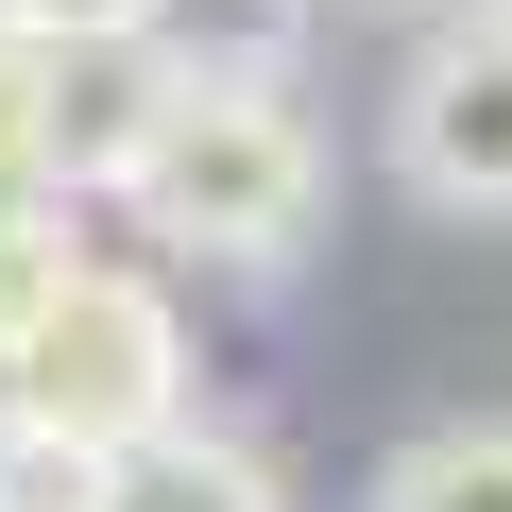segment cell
I'll use <instances>...</instances> for the list:
<instances>
[{"label":"cell","mask_w":512,"mask_h":512,"mask_svg":"<svg viewBox=\"0 0 512 512\" xmlns=\"http://www.w3.org/2000/svg\"><path fill=\"white\" fill-rule=\"evenodd\" d=\"M376 512H512V427H427V444H393Z\"/></svg>","instance_id":"6"},{"label":"cell","mask_w":512,"mask_h":512,"mask_svg":"<svg viewBox=\"0 0 512 512\" xmlns=\"http://www.w3.org/2000/svg\"><path fill=\"white\" fill-rule=\"evenodd\" d=\"M0 188H52V35H0Z\"/></svg>","instance_id":"8"},{"label":"cell","mask_w":512,"mask_h":512,"mask_svg":"<svg viewBox=\"0 0 512 512\" xmlns=\"http://www.w3.org/2000/svg\"><path fill=\"white\" fill-rule=\"evenodd\" d=\"M86 274V239H69V188H0V342H18L52 291Z\"/></svg>","instance_id":"7"},{"label":"cell","mask_w":512,"mask_h":512,"mask_svg":"<svg viewBox=\"0 0 512 512\" xmlns=\"http://www.w3.org/2000/svg\"><path fill=\"white\" fill-rule=\"evenodd\" d=\"M393 171L444 222H512V18H461L393 86Z\"/></svg>","instance_id":"3"},{"label":"cell","mask_w":512,"mask_h":512,"mask_svg":"<svg viewBox=\"0 0 512 512\" xmlns=\"http://www.w3.org/2000/svg\"><path fill=\"white\" fill-rule=\"evenodd\" d=\"M120 18H154V0H0V35H120Z\"/></svg>","instance_id":"9"},{"label":"cell","mask_w":512,"mask_h":512,"mask_svg":"<svg viewBox=\"0 0 512 512\" xmlns=\"http://www.w3.org/2000/svg\"><path fill=\"white\" fill-rule=\"evenodd\" d=\"M0 512H35V461H18V444H0Z\"/></svg>","instance_id":"10"},{"label":"cell","mask_w":512,"mask_h":512,"mask_svg":"<svg viewBox=\"0 0 512 512\" xmlns=\"http://www.w3.org/2000/svg\"><path fill=\"white\" fill-rule=\"evenodd\" d=\"M171 103H188V69H171L154 18H120V35H52V188H137V154H154Z\"/></svg>","instance_id":"4"},{"label":"cell","mask_w":512,"mask_h":512,"mask_svg":"<svg viewBox=\"0 0 512 512\" xmlns=\"http://www.w3.org/2000/svg\"><path fill=\"white\" fill-rule=\"evenodd\" d=\"M325 205V137L291 86H256V69H188V103L154 120L137 154V222L171 256H222V274H274V256L308 239Z\"/></svg>","instance_id":"1"},{"label":"cell","mask_w":512,"mask_h":512,"mask_svg":"<svg viewBox=\"0 0 512 512\" xmlns=\"http://www.w3.org/2000/svg\"><path fill=\"white\" fill-rule=\"evenodd\" d=\"M69 512H291L274 495V461H256V444H222V427H154V444H120V461H86L69 478Z\"/></svg>","instance_id":"5"},{"label":"cell","mask_w":512,"mask_h":512,"mask_svg":"<svg viewBox=\"0 0 512 512\" xmlns=\"http://www.w3.org/2000/svg\"><path fill=\"white\" fill-rule=\"evenodd\" d=\"M171 410H188V325L137 274H103V256L0 342V444H18V461H120Z\"/></svg>","instance_id":"2"}]
</instances>
